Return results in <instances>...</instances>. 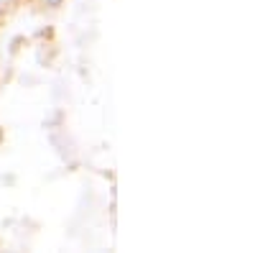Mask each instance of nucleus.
<instances>
[{
  "label": "nucleus",
  "instance_id": "nucleus-1",
  "mask_svg": "<svg viewBox=\"0 0 255 253\" xmlns=\"http://www.w3.org/2000/svg\"><path fill=\"white\" fill-rule=\"evenodd\" d=\"M46 5H51V8H56V5H61V0H46Z\"/></svg>",
  "mask_w": 255,
  "mask_h": 253
}]
</instances>
